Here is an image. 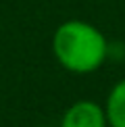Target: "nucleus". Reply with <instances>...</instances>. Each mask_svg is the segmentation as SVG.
<instances>
[{"label": "nucleus", "mask_w": 125, "mask_h": 127, "mask_svg": "<svg viewBox=\"0 0 125 127\" xmlns=\"http://www.w3.org/2000/svg\"><path fill=\"white\" fill-rule=\"evenodd\" d=\"M104 113L111 127H125V79L117 81L108 92Z\"/></svg>", "instance_id": "nucleus-3"}, {"label": "nucleus", "mask_w": 125, "mask_h": 127, "mask_svg": "<svg viewBox=\"0 0 125 127\" xmlns=\"http://www.w3.org/2000/svg\"><path fill=\"white\" fill-rule=\"evenodd\" d=\"M59 127H108V119L98 102L77 100L65 110Z\"/></svg>", "instance_id": "nucleus-2"}, {"label": "nucleus", "mask_w": 125, "mask_h": 127, "mask_svg": "<svg viewBox=\"0 0 125 127\" xmlns=\"http://www.w3.org/2000/svg\"><path fill=\"white\" fill-rule=\"evenodd\" d=\"M38 127H46V125H38Z\"/></svg>", "instance_id": "nucleus-4"}, {"label": "nucleus", "mask_w": 125, "mask_h": 127, "mask_svg": "<svg viewBox=\"0 0 125 127\" xmlns=\"http://www.w3.org/2000/svg\"><path fill=\"white\" fill-rule=\"evenodd\" d=\"M52 52L62 69L86 75L100 69L108 54V42L96 25L71 19L56 27L52 35Z\"/></svg>", "instance_id": "nucleus-1"}]
</instances>
